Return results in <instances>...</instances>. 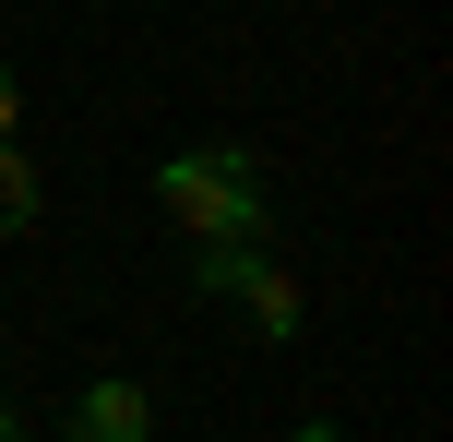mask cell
I'll use <instances>...</instances> for the list:
<instances>
[{
	"label": "cell",
	"instance_id": "6da1fadb",
	"mask_svg": "<svg viewBox=\"0 0 453 442\" xmlns=\"http://www.w3.org/2000/svg\"><path fill=\"white\" fill-rule=\"evenodd\" d=\"M156 204H167V228H180L191 252H263L274 239V180H263L250 143H191V156H167Z\"/></svg>",
	"mask_w": 453,
	"mask_h": 442
},
{
	"label": "cell",
	"instance_id": "7a4b0ae2",
	"mask_svg": "<svg viewBox=\"0 0 453 442\" xmlns=\"http://www.w3.org/2000/svg\"><path fill=\"white\" fill-rule=\"evenodd\" d=\"M191 287H203V299H226L263 347H287V335L311 323V287H298L274 252H191Z\"/></svg>",
	"mask_w": 453,
	"mask_h": 442
},
{
	"label": "cell",
	"instance_id": "3957f363",
	"mask_svg": "<svg viewBox=\"0 0 453 442\" xmlns=\"http://www.w3.org/2000/svg\"><path fill=\"white\" fill-rule=\"evenodd\" d=\"M72 442H156V395L119 371H96L84 395H72Z\"/></svg>",
	"mask_w": 453,
	"mask_h": 442
},
{
	"label": "cell",
	"instance_id": "277c9868",
	"mask_svg": "<svg viewBox=\"0 0 453 442\" xmlns=\"http://www.w3.org/2000/svg\"><path fill=\"white\" fill-rule=\"evenodd\" d=\"M36 204H48L36 156H24V143H0V239H24V228H36Z\"/></svg>",
	"mask_w": 453,
	"mask_h": 442
},
{
	"label": "cell",
	"instance_id": "5b68a950",
	"mask_svg": "<svg viewBox=\"0 0 453 442\" xmlns=\"http://www.w3.org/2000/svg\"><path fill=\"white\" fill-rule=\"evenodd\" d=\"M12 120H24V96H12V60H0V143H12Z\"/></svg>",
	"mask_w": 453,
	"mask_h": 442
},
{
	"label": "cell",
	"instance_id": "8992f818",
	"mask_svg": "<svg viewBox=\"0 0 453 442\" xmlns=\"http://www.w3.org/2000/svg\"><path fill=\"white\" fill-rule=\"evenodd\" d=\"M287 442H358V430H334V419H298V430H287Z\"/></svg>",
	"mask_w": 453,
	"mask_h": 442
},
{
	"label": "cell",
	"instance_id": "52a82bcc",
	"mask_svg": "<svg viewBox=\"0 0 453 442\" xmlns=\"http://www.w3.org/2000/svg\"><path fill=\"white\" fill-rule=\"evenodd\" d=\"M0 442H24V407H12V395H0Z\"/></svg>",
	"mask_w": 453,
	"mask_h": 442
}]
</instances>
